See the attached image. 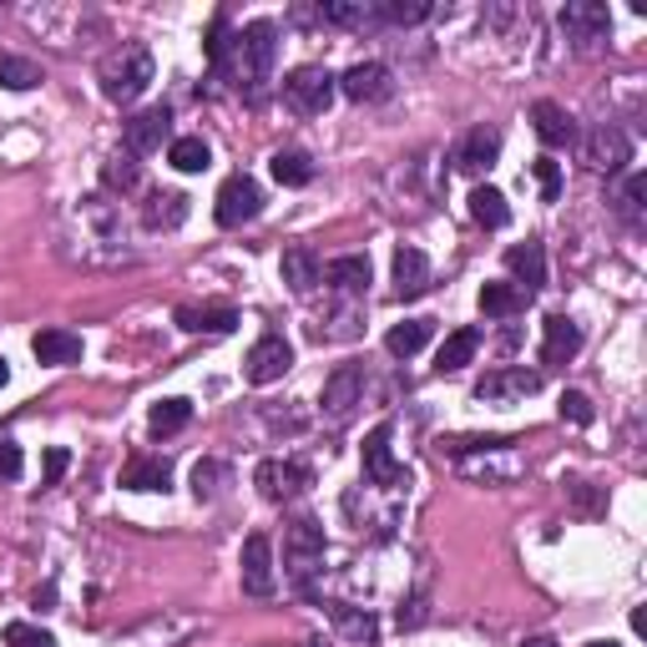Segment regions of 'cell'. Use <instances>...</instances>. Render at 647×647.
<instances>
[{
  "mask_svg": "<svg viewBox=\"0 0 647 647\" xmlns=\"http://www.w3.org/2000/svg\"><path fill=\"white\" fill-rule=\"evenodd\" d=\"M274 62H278V25L274 21H249L228 41V56L212 76H228L243 101H263L268 81H274Z\"/></svg>",
  "mask_w": 647,
  "mask_h": 647,
  "instance_id": "1",
  "label": "cell"
},
{
  "mask_svg": "<svg viewBox=\"0 0 647 647\" xmlns=\"http://www.w3.org/2000/svg\"><path fill=\"white\" fill-rule=\"evenodd\" d=\"M101 81V97L117 101V107H132V101L142 97V91L152 87V51L142 46V41H127V46H117L107 62H101L97 72Z\"/></svg>",
  "mask_w": 647,
  "mask_h": 647,
  "instance_id": "2",
  "label": "cell"
},
{
  "mask_svg": "<svg viewBox=\"0 0 647 647\" xmlns=\"http://www.w3.org/2000/svg\"><path fill=\"white\" fill-rule=\"evenodd\" d=\"M339 81L335 72H324V66H299V72L284 76V107L299 117H324L329 112V101H335Z\"/></svg>",
  "mask_w": 647,
  "mask_h": 647,
  "instance_id": "3",
  "label": "cell"
},
{
  "mask_svg": "<svg viewBox=\"0 0 647 647\" xmlns=\"http://www.w3.org/2000/svg\"><path fill=\"white\" fill-rule=\"evenodd\" d=\"M259 212H263V187L253 183L249 173H233L223 187H218V198H212L218 228H243V223H253Z\"/></svg>",
  "mask_w": 647,
  "mask_h": 647,
  "instance_id": "4",
  "label": "cell"
},
{
  "mask_svg": "<svg viewBox=\"0 0 647 647\" xmlns=\"http://www.w3.org/2000/svg\"><path fill=\"white\" fill-rule=\"evenodd\" d=\"M284 561H288V577L299 586H309V572H319L324 561V526L314 516H299L284 531Z\"/></svg>",
  "mask_w": 647,
  "mask_h": 647,
  "instance_id": "5",
  "label": "cell"
},
{
  "mask_svg": "<svg viewBox=\"0 0 647 647\" xmlns=\"http://www.w3.org/2000/svg\"><path fill=\"white\" fill-rule=\"evenodd\" d=\"M324 420L329 425H349V415L364 405V364H339L329 380H324Z\"/></svg>",
  "mask_w": 647,
  "mask_h": 647,
  "instance_id": "6",
  "label": "cell"
},
{
  "mask_svg": "<svg viewBox=\"0 0 647 647\" xmlns=\"http://www.w3.org/2000/svg\"><path fill=\"white\" fill-rule=\"evenodd\" d=\"M577 147H582V162L592 167V173H623L627 162H633V138H627L623 127H612V122L592 127Z\"/></svg>",
  "mask_w": 647,
  "mask_h": 647,
  "instance_id": "7",
  "label": "cell"
},
{
  "mask_svg": "<svg viewBox=\"0 0 647 647\" xmlns=\"http://www.w3.org/2000/svg\"><path fill=\"white\" fill-rule=\"evenodd\" d=\"M561 31H567V41H577L582 51H597L602 41L612 36V11L602 6V0H567Z\"/></svg>",
  "mask_w": 647,
  "mask_h": 647,
  "instance_id": "8",
  "label": "cell"
},
{
  "mask_svg": "<svg viewBox=\"0 0 647 647\" xmlns=\"http://www.w3.org/2000/svg\"><path fill=\"white\" fill-rule=\"evenodd\" d=\"M238 577H243V592L249 597H274L278 572H274V541L263 531H253L243 541V557H238Z\"/></svg>",
  "mask_w": 647,
  "mask_h": 647,
  "instance_id": "9",
  "label": "cell"
},
{
  "mask_svg": "<svg viewBox=\"0 0 647 647\" xmlns=\"http://www.w3.org/2000/svg\"><path fill=\"white\" fill-rule=\"evenodd\" d=\"M253 481H259V496H263V501L284 506V501H294L299 491H309V485H314V471H309L304 461H263Z\"/></svg>",
  "mask_w": 647,
  "mask_h": 647,
  "instance_id": "10",
  "label": "cell"
},
{
  "mask_svg": "<svg viewBox=\"0 0 647 647\" xmlns=\"http://www.w3.org/2000/svg\"><path fill=\"white\" fill-rule=\"evenodd\" d=\"M288 370H294V344H288L284 335H263L259 344L249 349V364H243L249 385H274Z\"/></svg>",
  "mask_w": 647,
  "mask_h": 647,
  "instance_id": "11",
  "label": "cell"
},
{
  "mask_svg": "<svg viewBox=\"0 0 647 647\" xmlns=\"http://www.w3.org/2000/svg\"><path fill=\"white\" fill-rule=\"evenodd\" d=\"M390 436H395V425H374L370 436H364V481L370 485H399L405 481V465L395 461V450H390Z\"/></svg>",
  "mask_w": 647,
  "mask_h": 647,
  "instance_id": "12",
  "label": "cell"
},
{
  "mask_svg": "<svg viewBox=\"0 0 647 647\" xmlns=\"http://www.w3.org/2000/svg\"><path fill=\"white\" fill-rule=\"evenodd\" d=\"M339 91H344L349 101H360V107H370V101H385L390 91H395V81H390V66L380 62H354L344 76H335Z\"/></svg>",
  "mask_w": 647,
  "mask_h": 647,
  "instance_id": "13",
  "label": "cell"
},
{
  "mask_svg": "<svg viewBox=\"0 0 647 647\" xmlns=\"http://www.w3.org/2000/svg\"><path fill=\"white\" fill-rule=\"evenodd\" d=\"M531 127H536V138L547 142V147H577V142H582V127H577V117L567 112L561 101H536Z\"/></svg>",
  "mask_w": 647,
  "mask_h": 647,
  "instance_id": "14",
  "label": "cell"
},
{
  "mask_svg": "<svg viewBox=\"0 0 647 647\" xmlns=\"http://www.w3.org/2000/svg\"><path fill=\"white\" fill-rule=\"evenodd\" d=\"M167 132H173V112H167V107H147V112H138L132 122H122V138H127V152H132V157L157 152L162 142H167Z\"/></svg>",
  "mask_w": 647,
  "mask_h": 647,
  "instance_id": "15",
  "label": "cell"
},
{
  "mask_svg": "<svg viewBox=\"0 0 647 647\" xmlns=\"http://www.w3.org/2000/svg\"><path fill=\"white\" fill-rule=\"evenodd\" d=\"M582 354V324L567 319V314H551L541 324V360L547 364H572Z\"/></svg>",
  "mask_w": 647,
  "mask_h": 647,
  "instance_id": "16",
  "label": "cell"
},
{
  "mask_svg": "<svg viewBox=\"0 0 647 647\" xmlns=\"http://www.w3.org/2000/svg\"><path fill=\"white\" fill-rule=\"evenodd\" d=\"M541 390V374L536 370H516V364H501V370H491L475 385V399H526Z\"/></svg>",
  "mask_w": 647,
  "mask_h": 647,
  "instance_id": "17",
  "label": "cell"
},
{
  "mask_svg": "<svg viewBox=\"0 0 647 647\" xmlns=\"http://www.w3.org/2000/svg\"><path fill=\"white\" fill-rule=\"evenodd\" d=\"M278 274H284V284L294 288V294H314V288L324 284V263L309 243H294V249H284V259H278Z\"/></svg>",
  "mask_w": 647,
  "mask_h": 647,
  "instance_id": "18",
  "label": "cell"
},
{
  "mask_svg": "<svg viewBox=\"0 0 647 647\" xmlns=\"http://www.w3.org/2000/svg\"><path fill=\"white\" fill-rule=\"evenodd\" d=\"M430 294V259L410 243H399L395 249V299H420Z\"/></svg>",
  "mask_w": 647,
  "mask_h": 647,
  "instance_id": "19",
  "label": "cell"
},
{
  "mask_svg": "<svg viewBox=\"0 0 647 647\" xmlns=\"http://www.w3.org/2000/svg\"><path fill=\"white\" fill-rule=\"evenodd\" d=\"M496 157H501V132L496 127H471L465 132V142L456 147V167L461 173H485V167H496Z\"/></svg>",
  "mask_w": 647,
  "mask_h": 647,
  "instance_id": "20",
  "label": "cell"
},
{
  "mask_svg": "<svg viewBox=\"0 0 647 647\" xmlns=\"http://www.w3.org/2000/svg\"><path fill=\"white\" fill-rule=\"evenodd\" d=\"M506 268L516 274V288H522V294H536V288L547 284V249H541V238L516 243V249L506 253Z\"/></svg>",
  "mask_w": 647,
  "mask_h": 647,
  "instance_id": "21",
  "label": "cell"
},
{
  "mask_svg": "<svg viewBox=\"0 0 647 647\" xmlns=\"http://www.w3.org/2000/svg\"><path fill=\"white\" fill-rule=\"evenodd\" d=\"M324 278L339 288V294H370V259H360V253H344V259H329L324 263Z\"/></svg>",
  "mask_w": 647,
  "mask_h": 647,
  "instance_id": "22",
  "label": "cell"
},
{
  "mask_svg": "<svg viewBox=\"0 0 647 647\" xmlns=\"http://www.w3.org/2000/svg\"><path fill=\"white\" fill-rule=\"evenodd\" d=\"M31 349H36L41 364H76L81 360V335H72V329H41L31 339Z\"/></svg>",
  "mask_w": 647,
  "mask_h": 647,
  "instance_id": "23",
  "label": "cell"
},
{
  "mask_svg": "<svg viewBox=\"0 0 647 647\" xmlns=\"http://www.w3.org/2000/svg\"><path fill=\"white\" fill-rule=\"evenodd\" d=\"M177 324H183L187 335H228V329H238V309H228V304H218V309H193V304H183V309H177Z\"/></svg>",
  "mask_w": 647,
  "mask_h": 647,
  "instance_id": "24",
  "label": "cell"
},
{
  "mask_svg": "<svg viewBox=\"0 0 647 647\" xmlns=\"http://www.w3.org/2000/svg\"><path fill=\"white\" fill-rule=\"evenodd\" d=\"M430 335H436V319H405L385 335V349L395 360H410V354H420V349L430 344Z\"/></svg>",
  "mask_w": 647,
  "mask_h": 647,
  "instance_id": "25",
  "label": "cell"
},
{
  "mask_svg": "<svg viewBox=\"0 0 647 647\" xmlns=\"http://www.w3.org/2000/svg\"><path fill=\"white\" fill-rule=\"evenodd\" d=\"M475 349H481V329H456V335H446V344L436 349V370L440 374L465 370V364L475 360Z\"/></svg>",
  "mask_w": 647,
  "mask_h": 647,
  "instance_id": "26",
  "label": "cell"
},
{
  "mask_svg": "<svg viewBox=\"0 0 647 647\" xmlns=\"http://www.w3.org/2000/svg\"><path fill=\"white\" fill-rule=\"evenodd\" d=\"M187 218V198L183 193H152L147 202H142V228H152V233H167V228H177Z\"/></svg>",
  "mask_w": 647,
  "mask_h": 647,
  "instance_id": "27",
  "label": "cell"
},
{
  "mask_svg": "<svg viewBox=\"0 0 647 647\" xmlns=\"http://www.w3.org/2000/svg\"><path fill=\"white\" fill-rule=\"evenodd\" d=\"M122 485L127 491H167V485H173V465L152 461V456H138V461H127Z\"/></svg>",
  "mask_w": 647,
  "mask_h": 647,
  "instance_id": "28",
  "label": "cell"
},
{
  "mask_svg": "<svg viewBox=\"0 0 647 647\" xmlns=\"http://www.w3.org/2000/svg\"><path fill=\"white\" fill-rule=\"evenodd\" d=\"M268 173H274V183L278 187H309L314 183V162H309V152H274L268 157Z\"/></svg>",
  "mask_w": 647,
  "mask_h": 647,
  "instance_id": "29",
  "label": "cell"
},
{
  "mask_svg": "<svg viewBox=\"0 0 647 647\" xmlns=\"http://www.w3.org/2000/svg\"><path fill=\"white\" fill-rule=\"evenodd\" d=\"M319 21H329V25H380V6H370V0H324Z\"/></svg>",
  "mask_w": 647,
  "mask_h": 647,
  "instance_id": "30",
  "label": "cell"
},
{
  "mask_svg": "<svg viewBox=\"0 0 647 647\" xmlns=\"http://www.w3.org/2000/svg\"><path fill=\"white\" fill-rule=\"evenodd\" d=\"M531 304V294H522L516 284H485L481 288V314L491 319H511V314H522Z\"/></svg>",
  "mask_w": 647,
  "mask_h": 647,
  "instance_id": "31",
  "label": "cell"
},
{
  "mask_svg": "<svg viewBox=\"0 0 647 647\" xmlns=\"http://www.w3.org/2000/svg\"><path fill=\"white\" fill-rule=\"evenodd\" d=\"M142 183V162L132 152H117V157L101 162V187H112V193H132Z\"/></svg>",
  "mask_w": 647,
  "mask_h": 647,
  "instance_id": "32",
  "label": "cell"
},
{
  "mask_svg": "<svg viewBox=\"0 0 647 647\" xmlns=\"http://www.w3.org/2000/svg\"><path fill=\"white\" fill-rule=\"evenodd\" d=\"M471 218L481 228H506L511 223V208H506V198H501L496 187H475V193H471Z\"/></svg>",
  "mask_w": 647,
  "mask_h": 647,
  "instance_id": "33",
  "label": "cell"
},
{
  "mask_svg": "<svg viewBox=\"0 0 647 647\" xmlns=\"http://www.w3.org/2000/svg\"><path fill=\"white\" fill-rule=\"evenodd\" d=\"M193 420V405H187V399H157V405H152V415H147V425H152V436H177V430H183V425Z\"/></svg>",
  "mask_w": 647,
  "mask_h": 647,
  "instance_id": "34",
  "label": "cell"
},
{
  "mask_svg": "<svg viewBox=\"0 0 647 647\" xmlns=\"http://www.w3.org/2000/svg\"><path fill=\"white\" fill-rule=\"evenodd\" d=\"M46 76H41L36 62H25V56H0V87L6 91H31L41 87Z\"/></svg>",
  "mask_w": 647,
  "mask_h": 647,
  "instance_id": "35",
  "label": "cell"
},
{
  "mask_svg": "<svg viewBox=\"0 0 647 647\" xmlns=\"http://www.w3.org/2000/svg\"><path fill=\"white\" fill-rule=\"evenodd\" d=\"M167 162H173L177 173H202V167L212 162V152H208V142H202V138H173Z\"/></svg>",
  "mask_w": 647,
  "mask_h": 647,
  "instance_id": "36",
  "label": "cell"
},
{
  "mask_svg": "<svg viewBox=\"0 0 647 647\" xmlns=\"http://www.w3.org/2000/svg\"><path fill=\"white\" fill-rule=\"evenodd\" d=\"M380 6V25H420L430 15L425 0H374Z\"/></svg>",
  "mask_w": 647,
  "mask_h": 647,
  "instance_id": "37",
  "label": "cell"
},
{
  "mask_svg": "<svg viewBox=\"0 0 647 647\" xmlns=\"http://www.w3.org/2000/svg\"><path fill=\"white\" fill-rule=\"evenodd\" d=\"M335 623L344 637H354V643H374L380 637V623H374L370 612H354V607H335Z\"/></svg>",
  "mask_w": 647,
  "mask_h": 647,
  "instance_id": "38",
  "label": "cell"
},
{
  "mask_svg": "<svg viewBox=\"0 0 647 647\" xmlns=\"http://www.w3.org/2000/svg\"><path fill=\"white\" fill-rule=\"evenodd\" d=\"M223 481H228V471L218 461H198V465H193V496H198V501H218Z\"/></svg>",
  "mask_w": 647,
  "mask_h": 647,
  "instance_id": "39",
  "label": "cell"
},
{
  "mask_svg": "<svg viewBox=\"0 0 647 647\" xmlns=\"http://www.w3.org/2000/svg\"><path fill=\"white\" fill-rule=\"evenodd\" d=\"M643 198H647V177L633 173L623 183V193H617V212H623L627 223H643Z\"/></svg>",
  "mask_w": 647,
  "mask_h": 647,
  "instance_id": "40",
  "label": "cell"
},
{
  "mask_svg": "<svg viewBox=\"0 0 647 647\" xmlns=\"http://www.w3.org/2000/svg\"><path fill=\"white\" fill-rule=\"evenodd\" d=\"M501 446H511L506 436H450V440H440V456H465V450H501Z\"/></svg>",
  "mask_w": 647,
  "mask_h": 647,
  "instance_id": "41",
  "label": "cell"
},
{
  "mask_svg": "<svg viewBox=\"0 0 647 647\" xmlns=\"http://www.w3.org/2000/svg\"><path fill=\"white\" fill-rule=\"evenodd\" d=\"M531 173H536V187H541V202H557L561 198V167H557V162H551V157H536Z\"/></svg>",
  "mask_w": 647,
  "mask_h": 647,
  "instance_id": "42",
  "label": "cell"
},
{
  "mask_svg": "<svg viewBox=\"0 0 647 647\" xmlns=\"http://www.w3.org/2000/svg\"><path fill=\"white\" fill-rule=\"evenodd\" d=\"M6 647H56V637H51L46 627L11 623V627H6Z\"/></svg>",
  "mask_w": 647,
  "mask_h": 647,
  "instance_id": "43",
  "label": "cell"
},
{
  "mask_svg": "<svg viewBox=\"0 0 647 647\" xmlns=\"http://www.w3.org/2000/svg\"><path fill=\"white\" fill-rule=\"evenodd\" d=\"M561 420L567 425H592V399H586L582 390H567V395H561Z\"/></svg>",
  "mask_w": 647,
  "mask_h": 647,
  "instance_id": "44",
  "label": "cell"
},
{
  "mask_svg": "<svg viewBox=\"0 0 647 647\" xmlns=\"http://www.w3.org/2000/svg\"><path fill=\"white\" fill-rule=\"evenodd\" d=\"M0 475H6V481L21 475V446H15L11 436H0Z\"/></svg>",
  "mask_w": 647,
  "mask_h": 647,
  "instance_id": "45",
  "label": "cell"
},
{
  "mask_svg": "<svg viewBox=\"0 0 647 647\" xmlns=\"http://www.w3.org/2000/svg\"><path fill=\"white\" fill-rule=\"evenodd\" d=\"M66 465H72V456H66L62 446H51V450H46V485H56V481H62V475H66Z\"/></svg>",
  "mask_w": 647,
  "mask_h": 647,
  "instance_id": "46",
  "label": "cell"
},
{
  "mask_svg": "<svg viewBox=\"0 0 647 647\" xmlns=\"http://www.w3.org/2000/svg\"><path fill=\"white\" fill-rule=\"evenodd\" d=\"M522 647H557V637H526Z\"/></svg>",
  "mask_w": 647,
  "mask_h": 647,
  "instance_id": "47",
  "label": "cell"
},
{
  "mask_svg": "<svg viewBox=\"0 0 647 647\" xmlns=\"http://www.w3.org/2000/svg\"><path fill=\"white\" fill-rule=\"evenodd\" d=\"M6 380H11V364H6V360H0V385H6Z\"/></svg>",
  "mask_w": 647,
  "mask_h": 647,
  "instance_id": "48",
  "label": "cell"
},
{
  "mask_svg": "<svg viewBox=\"0 0 647 647\" xmlns=\"http://www.w3.org/2000/svg\"><path fill=\"white\" fill-rule=\"evenodd\" d=\"M586 647H617V643H612V637H607V643H602V637H597V643H586Z\"/></svg>",
  "mask_w": 647,
  "mask_h": 647,
  "instance_id": "49",
  "label": "cell"
}]
</instances>
